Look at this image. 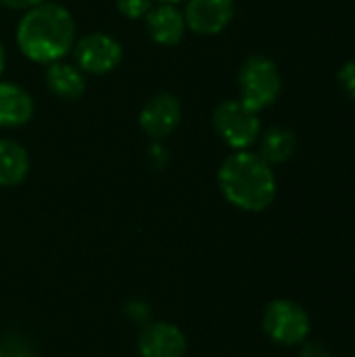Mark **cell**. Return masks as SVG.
I'll use <instances>...</instances> for the list:
<instances>
[{"label": "cell", "instance_id": "obj_22", "mask_svg": "<svg viewBox=\"0 0 355 357\" xmlns=\"http://www.w3.org/2000/svg\"><path fill=\"white\" fill-rule=\"evenodd\" d=\"M159 4H180V2H184V0H157Z\"/></svg>", "mask_w": 355, "mask_h": 357}, {"label": "cell", "instance_id": "obj_20", "mask_svg": "<svg viewBox=\"0 0 355 357\" xmlns=\"http://www.w3.org/2000/svg\"><path fill=\"white\" fill-rule=\"evenodd\" d=\"M151 157H153V165H155L157 169H161V167L165 165V161H167L165 149L159 146V144H153V146H151Z\"/></svg>", "mask_w": 355, "mask_h": 357}, {"label": "cell", "instance_id": "obj_13", "mask_svg": "<svg viewBox=\"0 0 355 357\" xmlns=\"http://www.w3.org/2000/svg\"><path fill=\"white\" fill-rule=\"evenodd\" d=\"M29 174V155L27 151L10 140L0 138V186L13 188L19 186Z\"/></svg>", "mask_w": 355, "mask_h": 357}, {"label": "cell", "instance_id": "obj_24", "mask_svg": "<svg viewBox=\"0 0 355 357\" xmlns=\"http://www.w3.org/2000/svg\"><path fill=\"white\" fill-rule=\"evenodd\" d=\"M0 357H4V349L2 347H0Z\"/></svg>", "mask_w": 355, "mask_h": 357}, {"label": "cell", "instance_id": "obj_19", "mask_svg": "<svg viewBox=\"0 0 355 357\" xmlns=\"http://www.w3.org/2000/svg\"><path fill=\"white\" fill-rule=\"evenodd\" d=\"M42 2H48V0H0L2 6L13 8V10H27V8H33Z\"/></svg>", "mask_w": 355, "mask_h": 357}, {"label": "cell", "instance_id": "obj_17", "mask_svg": "<svg viewBox=\"0 0 355 357\" xmlns=\"http://www.w3.org/2000/svg\"><path fill=\"white\" fill-rule=\"evenodd\" d=\"M337 79H339V86L347 92V96L355 100V59L354 61H347V63L339 69Z\"/></svg>", "mask_w": 355, "mask_h": 357}, {"label": "cell", "instance_id": "obj_9", "mask_svg": "<svg viewBox=\"0 0 355 357\" xmlns=\"http://www.w3.org/2000/svg\"><path fill=\"white\" fill-rule=\"evenodd\" d=\"M188 339L172 322H149L138 335V354L142 357H184Z\"/></svg>", "mask_w": 355, "mask_h": 357}, {"label": "cell", "instance_id": "obj_14", "mask_svg": "<svg viewBox=\"0 0 355 357\" xmlns=\"http://www.w3.org/2000/svg\"><path fill=\"white\" fill-rule=\"evenodd\" d=\"M297 151V136L293 130L285 128V126H274L270 130H266L264 134H259V157L270 163V165H278V163H287Z\"/></svg>", "mask_w": 355, "mask_h": 357}, {"label": "cell", "instance_id": "obj_25", "mask_svg": "<svg viewBox=\"0 0 355 357\" xmlns=\"http://www.w3.org/2000/svg\"><path fill=\"white\" fill-rule=\"evenodd\" d=\"M352 357H355V354H354V356H352Z\"/></svg>", "mask_w": 355, "mask_h": 357}, {"label": "cell", "instance_id": "obj_4", "mask_svg": "<svg viewBox=\"0 0 355 357\" xmlns=\"http://www.w3.org/2000/svg\"><path fill=\"white\" fill-rule=\"evenodd\" d=\"M213 128L232 151H249L262 134L257 111L249 109L241 98L224 100L213 111Z\"/></svg>", "mask_w": 355, "mask_h": 357}, {"label": "cell", "instance_id": "obj_8", "mask_svg": "<svg viewBox=\"0 0 355 357\" xmlns=\"http://www.w3.org/2000/svg\"><path fill=\"white\" fill-rule=\"evenodd\" d=\"M234 0H186V27L199 36L222 33L234 19Z\"/></svg>", "mask_w": 355, "mask_h": 357}, {"label": "cell", "instance_id": "obj_16", "mask_svg": "<svg viewBox=\"0 0 355 357\" xmlns=\"http://www.w3.org/2000/svg\"><path fill=\"white\" fill-rule=\"evenodd\" d=\"M155 0H117V10L126 19H144Z\"/></svg>", "mask_w": 355, "mask_h": 357}, {"label": "cell", "instance_id": "obj_7", "mask_svg": "<svg viewBox=\"0 0 355 357\" xmlns=\"http://www.w3.org/2000/svg\"><path fill=\"white\" fill-rule=\"evenodd\" d=\"M182 121V105L169 92H159L151 96L140 109V130L155 142L165 140Z\"/></svg>", "mask_w": 355, "mask_h": 357}, {"label": "cell", "instance_id": "obj_11", "mask_svg": "<svg viewBox=\"0 0 355 357\" xmlns=\"http://www.w3.org/2000/svg\"><path fill=\"white\" fill-rule=\"evenodd\" d=\"M31 117H33L31 94L13 82H0V128H21Z\"/></svg>", "mask_w": 355, "mask_h": 357}, {"label": "cell", "instance_id": "obj_18", "mask_svg": "<svg viewBox=\"0 0 355 357\" xmlns=\"http://www.w3.org/2000/svg\"><path fill=\"white\" fill-rule=\"evenodd\" d=\"M299 357H333V354L320 341H303V347L299 351Z\"/></svg>", "mask_w": 355, "mask_h": 357}, {"label": "cell", "instance_id": "obj_1", "mask_svg": "<svg viewBox=\"0 0 355 357\" xmlns=\"http://www.w3.org/2000/svg\"><path fill=\"white\" fill-rule=\"evenodd\" d=\"M75 44V21L56 2L27 8L17 25V46L33 63L50 65L67 56Z\"/></svg>", "mask_w": 355, "mask_h": 357}, {"label": "cell", "instance_id": "obj_12", "mask_svg": "<svg viewBox=\"0 0 355 357\" xmlns=\"http://www.w3.org/2000/svg\"><path fill=\"white\" fill-rule=\"evenodd\" d=\"M46 88L61 100H77L86 92V77L77 65L63 61L50 63L44 73Z\"/></svg>", "mask_w": 355, "mask_h": 357}, {"label": "cell", "instance_id": "obj_23", "mask_svg": "<svg viewBox=\"0 0 355 357\" xmlns=\"http://www.w3.org/2000/svg\"><path fill=\"white\" fill-rule=\"evenodd\" d=\"M4 357H29V356H25V354H21V351H19V354L15 351V354H4Z\"/></svg>", "mask_w": 355, "mask_h": 357}, {"label": "cell", "instance_id": "obj_15", "mask_svg": "<svg viewBox=\"0 0 355 357\" xmlns=\"http://www.w3.org/2000/svg\"><path fill=\"white\" fill-rule=\"evenodd\" d=\"M123 314L132 324H138V326H144L151 322V307L142 299H130L123 305Z\"/></svg>", "mask_w": 355, "mask_h": 357}, {"label": "cell", "instance_id": "obj_3", "mask_svg": "<svg viewBox=\"0 0 355 357\" xmlns=\"http://www.w3.org/2000/svg\"><path fill=\"white\" fill-rule=\"evenodd\" d=\"M241 100L253 109L264 111L272 107L282 92V75L278 65L264 54H251L239 69Z\"/></svg>", "mask_w": 355, "mask_h": 357}, {"label": "cell", "instance_id": "obj_6", "mask_svg": "<svg viewBox=\"0 0 355 357\" xmlns=\"http://www.w3.org/2000/svg\"><path fill=\"white\" fill-rule=\"evenodd\" d=\"M73 56L77 67L84 73H92V75H105L111 73L113 69L119 67L123 50L121 44L103 31H92L84 38H80L73 44Z\"/></svg>", "mask_w": 355, "mask_h": 357}, {"label": "cell", "instance_id": "obj_10", "mask_svg": "<svg viewBox=\"0 0 355 357\" xmlns=\"http://www.w3.org/2000/svg\"><path fill=\"white\" fill-rule=\"evenodd\" d=\"M146 33L153 42H157L159 46H176L178 42H182L184 33H186V21H184V13L178 10L176 4H157L153 6L146 17Z\"/></svg>", "mask_w": 355, "mask_h": 357}, {"label": "cell", "instance_id": "obj_2", "mask_svg": "<svg viewBox=\"0 0 355 357\" xmlns=\"http://www.w3.org/2000/svg\"><path fill=\"white\" fill-rule=\"evenodd\" d=\"M218 184L224 199L247 213L266 211L278 192L272 165L253 151L230 153L220 165Z\"/></svg>", "mask_w": 355, "mask_h": 357}, {"label": "cell", "instance_id": "obj_21", "mask_svg": "<svg viewBox=\"0 0 355 357\" xmlns=\"http://www.w3.org/2000/svg\"><path fill=\"white\" fill-rule=\"evenodd\" d=\"M2 71H4V48L0 44V75H2Z\"/></svg>", "mask_w": 355, "mask_h": 357}, {"label": "cell", "instance_id": "obj_5", "mask_svg": "<svg viewBox=\"0 0 355 357\" xmlns=\"http://www.w3.org/2000/svg\"><path fill=\"white\" fill-rule=\"evenodd\" d=\"M262 326L272 343L280 347H295L308 341L312 320L303 305L291 299H276L268 303L262 318Z\"/></svg>", "mask_w": 355, "mask_h": 357}]
</instances>
